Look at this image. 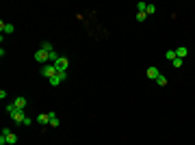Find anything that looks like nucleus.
Segmentation results:
<instances>
[{
	"mask_svg": "<svg viewBox=\"0 0 195 145\" xmlns=\"http://www.w3.org/2000/svg\"><path fill=\"white\" fill-rule=\"evenodd\" d=\"M2 134L7 137V143H9V145H15V143H17V137H15L9 128H4V130H2Z\"/></svg>",
	"mask_w": 195,
	"mask_h": 145,
	"instance_id": "7",
	"label": "nucleus"
},
{
	"mask_svg": "<svg viewBox=\"0 0 195 145\" xmlns=\"http://www.w3.org/2000/svg\"><path fill=\"white\" fill-rule=\"evenodd\" d=\"M0 30H2V35H4V33L11 35V33H15V26H13V24H4V22H0Z\"/></svg>",
	"mask_w": 195,
	"mask_h": 145,
	"instance_id": "8",
	"label": "nucleus"
},
{
	"mask_svg": "<svg viewBox=\"0 0 195 145\" xmlns=\"http://www.w3.org/2000/svg\"><path fill=\"white\" fill-rule=\"evenodd\" d=\"M41 50H46V52H52V50H54L52 41H44V44H41Z\"/></svg>",
	"mask_w": 195,
	"mask_h": 145,
	"instance_id": "13",
	"label": "nucleus"
},
{
	"mask_svg": "<svg viewBox=\"0 0 195 145\" xmlns=\"http://www.w3.org/2000/svg\"><path fill=\"white\" fill-rule=\"evenodd\" d=\"M41 74H44V76H46V78H52V76H56V65H54V63H48V65H44V67H41Z\"/></svg>",
	"mask_w": 195,
	"mask_h": 145,
	"instance_id": "3",
	"label": "nucleus"
},
{
	"mask_svg": "<svg viewBox=\"0 0 195 145\" xmlns=\"http://www.w3.org/2000/svg\"><path fill=\"white\" fill-rule=\"evenodd\" d=\"M37 121H39V124H50V113H44V115H39V117H37Z\"/></svg>",
	"mask_w": 195,
	"mask_h": 145,
	"instance_id": "12",
	"label": "nucleus"
},
{
	"mask_svg": "<svg viewBox=\"0 0 195 145\" xmlns=\"http://www.w3.org/2000/svg\"><path fill=\"white\" fill-rule=\"evenodd\" d=\"M54 65H56V72H67V67H69V58H67V56H61Z\"/></svg>",
	"mask_w": 195,
	"mask_h": 145,
	"instance_id": "5",
	"label": "nucleus"
},
{
	"mask_svg": "<svg viewBox=\"0 0 195 145\" xmlns=\"http://www.w3.org/2000/svg\"><path fill=\"white\" fill-rule=\"evenodd\" d=\"M165 56H167L169 61H174V58H176V50H167V54H165Z\"/></svg>",
	"mask_w": 195,
	"mask_h": 145,
	"instance_id": "17",
	"label": "nucleus"
},
{
	"mask_svg": "<svg viewBox=\"0 0 195 145\" xmlns=\"http://www.w3.org/2000/svg\"><path fill=\"white\" fill-rule=\"evenodd\" d=\"M35 61H37V63H41V65H48L50 63V52H46V50H37V52H35Z\"/></svg>",
	"mask_w": 195,
	"mask_h": 145,
	"instance_id": "2",
	"label": "nucleus"
},
{
	"mask_svg": "<svg viewBox=\"0 0 195 145\" xmlns=\"http://www.w3.org/2000/svg\"><path fill=\"white\" fill-rule=\"evenodd\" d=\"M0 145H9V143H7V137H4V134H0Z\"/></svg>",
	"mask_w": 195,
	"mask_h": 145,
	"instance_id": "19",
	"label": "nucleus"
},
{
	"mask_svg": "<svg viewBox=\"0 0 195 145\" xmlns=\"http://www.w3.org/2000/svg\"><path fill=\"white\" fill-rule=\"evenodd\" d=\"M11 104H13V106H15V108H17V110H24V108H26V104H28V102H26V97H15V100H13V102H11Z\"/></svg>",
	"mask_w": 195,
	"mask_h": 145,
	"instance_id": "6",
	"label": "nucleus"
},
{
	"mask_svg": "<svg viewBox=\"0 0 195 145\" xmlns=\"http://www.w3.org/2000/svg\"><path fill=\"white\" fill-rule=\"evenodd\" d=\"M59 124H61L59 117H56L54 113H50V128H59Z\"/></svg>",
	"mask_w": 195,
	"mask_h": 145,
	"instance_id": "11",
	"label": "nucleus"
},
{
	"mask_svg": "<svg viewBox=\"0 0 195 145\" xmlns=\"http://www.w3.org/2000/svg\"><path fill=\"white\" fill-rule=\"evenodd\" d=\"M65 78H67V72H56V76H52V78H50V85H52V87H59Z\"/></svg>",
	"mask_w": 195,
	"mask_h": 145,
	"instance_id": "4",
	"label": "nucleus"
},
{
	"mask_svg": "<svg viewBox=\"0 0 195 145\" xmlns=\"http://www.w3.org/2000/svg\"><path fill=\"white\" fill-rule=\"evenodd\" d=\"M187 54H189V48H184V46H180V48L176 50V56H178V58H184Z\"/></svg>",
	"mask_w": 195,
	"mask_h": 145,
	"instance_id": "10",
	"label": "nucleus"
},
{
	"mask_svg": "<svg viewBox=\"0 0 195 145\" xmlns=\"http://www.w3.org/2000/svg\"><path fill=\"white\" fill-rule=\"evenodd\" d=\"M147 78H152V80H156V78H158V76H160V69H158V67H147Z\"/></svg>",
	"mask_w": 195,
	"mask_h": 145,
	"instance_id": "9",
	"label": "nucleus"
},
{
	"mask_svg": "<svg viewBox=\"0 0 195 145\" xmlns=\"http://www.w3.org/2000/svg\"><path fill=\"white\" fill-rule=\"evenodd\" d=\"M11 119H13L15 124H24V126H31V117H26V115H24V110H15V113L11 115Z\"/></svg>",
	"mask_w": 195,
	"mask_h": 145,
	"instance_id": "1",
	"label": "nucleus"
},
{
	"mask_svg": "<svg viewBox=\"0 0 195 145\" xmlns=\"http://www.w3.org/2000/svg\"><path fill=\"white\" fill-rule=\"evenodd\" d=\"M156 82H158V85H160V87H165V85H167V78H165V76H163V74H160V76H158V78H156Z\"/></svg>",
	"mask_w": 195,
	"mask_h": 145,
	"instance_id": "16",
	"label": "nucleus"
},
{
	"mask_svg": "<svg viewBox=\"0 0 195 145\" xmlns=\"http://www.w3.org/2000/svg\"><path fill=\"white\" fill-rule=\"evenodd\" d=\"M152 13H156V7H154V4H147L145 7V15H152Z\"/></svg>",
	"mask_w": 195,
	"mask_h": 145,
	"instance_id": "14",
	"label": "nucleus"
},
{
	"mask_svg": "<svg viewBox=\"0 0 195 145\" xmlns=\"http://www.w3.org/2000/svg\"><path fill=\"white\" fill-rule=\"evenodd\" d=\"M145 17H147L145 13H137V22H143V20H145Z\"/></svg>",
	"mask_w": 195,
	"mask_h": 145,
	"instance_id": "18",
	"label": "nucleus"
},
{
	"mask_svg": "<svg viewBox=\"0 0 195 145\" xmlns=\"http://www.w3.org/2000/svg\"><path fill=\"white\" fill-rule=\"evenodd\" d=\"M171 65H174L176 69H178V67H182V58H178V56H176V58L171 61Z\"/></svg>",
	"mask_w": 195,
	"mask_h": 145,
	"instance_id": "15",
	"label": "nucleus"
}]
</instances>
